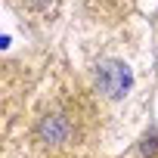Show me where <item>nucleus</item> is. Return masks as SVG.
<instances>
[{
	"label": "nucleus",
	"instance_id": "obj_1",
	"mask_svg": "<svg viewBox=\"0 0 158 158\" xmlns=\"http://www.w3.org/2000/svg\"><path fill=\"white\" fill-rule=\"evenodd\" d=\"M96 87L112 99L124 96L127 87H130V68L124 62H118V59H102L96 65Z\"/></svg>",
	"mask_w": 158,
	"mask_h": 158
},
{
	"label": "nucleus",
	"instance_id": "obj_2",
	"mask_svg": "<svg viewBox=\"0 0 158 158\" xmlns=\"http://www.w3.org/2000/svg\"><path fill=\"white\" fill-rule=\"evenodd\" d=\"M37 136H40L44 143H65V139L71 136V124H68V118H62V115H47V118L40 121V127H37Z\"/></svg>",
	"mask_w": 158,
	"mask_h": 158
}]
</instances>
